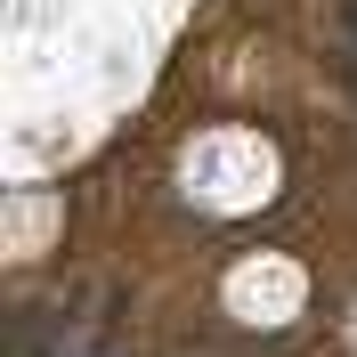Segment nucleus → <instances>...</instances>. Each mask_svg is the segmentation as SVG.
Instances as JSON below:
<instances>
[{
  "mask_svg": "<svg viewBox=\"0 0 357 357\" xmlns=\"http://www.w3.org/2000/svg\"><path fill=\"white\" fill-rule=\"evenodd\" d=\"M341 24H349V41H357V0H341Z\"/></svg>",
  "mask_w": 357,
  "mask_h": 357,
  "instance_id": "1",
  "label": "nucleus"
}]
</instances>
